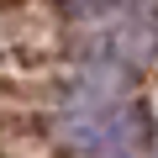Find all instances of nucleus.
<instances>
[{"label": "nucleus", "mask_w": 158, "mask_h": 158, "mask_svg": "<svg viewBox=\"0 0 158 158\" xmlns=\"http://www.w3.org/2000/svg\"><path fill=\"white\" fill-rule=\"evenodd\" d=\"M69 148L79 158H142V127L116 100H90L69 121Z\"/></svg>", "instance_id": "nucleus-1"}]
</instances>
